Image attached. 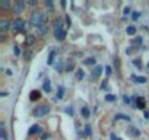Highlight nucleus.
Instances as JSON below:
<instances>
[{
    "mask_svg": "<svg viewBox=\"0 0 149 140\" xmlns=\"http://www.w3.org/2000/svg\"><path fill=\"white\" fill-rule=\"evenodd\" d=\"M29 24L34 25L35 28L42 26V13L41 12H32L29 16Z\"/></svg>",
    "mask_w": 149,
    "mask_h": 140,
    "instance_id": "nucleus-1",
    "label": "nucleus"
},
{
    "mask_svg": "<svg viewBox=\"0 0 149 140\" xmlns=\"http://www.w3.org/2000/svg\"><path fill=\"white\" fill-rule=\"evenodd\" d=\"M48 112H50V107L44 104V105H40V107L35 108L34 115H35V117H44V115H47Z\"/></svg>",
    "mask_w": 149,
    "mask_h": 140,
    "instance_id": "nucleus-2",
    "label": "nucleus"
},
{
    "mask_svg": "<svg viewBox=\"0 0 149 140\" xmlns=\"http://www.w3.org/2000/svg\"><path fill=\"white\" fill-rule=\"evenodd\" d=\"M25 29V22L22 21V19H15L13 22H12V31L13 32H21V31H24Z\"/></svg>",
    "mask_w": 149,
    "mask_h": 140,
    "instance_id": "nucleus-3",
    "label": "nucleus"
},
{
    "mask_svg": "<svg viewBox=\"0 0 149 140\" xmlns=\"http://www.w3.org/2000/svg\"><path fill=\"white\" fill-rule=\"evenodd\" d=\"M24 9H25V3L22 2V0H16V2L12 5V12H13V13H16V15L22 13V12H24Z\"/></svg>",
    "mask_w": 149,
    "mask_h": 140,
    "instance_id": "nucleus-4",
    "label": "nucleus"
},
{
    "mask_svg": "<svg viewBox=\"0 0 149 140\" xmlns=\"http://www.w3.org/2000/svg\"><path fill=\"white\" fill-rule=\"evenodd\" d=\"M9 29H12V22H9V21H6V19L0 21V31H2V34L8 32Z\"/></svg>",
    "mask_w": 149,
    "mask_h": 140,
    "instance_id": "nucleus-5",
    "label": "nucleus"
},
{
    "mask_svg": "<svg viewBox=\"0 0 149 140\" xmlns=\"http://www.w3.org/2000/svg\"><path fill=\"white\" fill-rule=\"evenodd\" d=\"M54 37H56V40L63 41V40L66 38V29H58V31H54Z\"/></svg>",
    "mask_w": 149,
    "mask_h": 140,
    "instance_id": "nucleus-6",
    "label": "nucleus"
},
{
    "mask_svg": "<svg viewBox=\"0 0 149 140\" xmlns=\"http://www.w3.org/2000/svg\"><path fill=\"white\" fill-rule=\"evenodd\" d=\"M102 73V66H95V69L92 70V79H98Z\"/></svg>",
    "mask_w": 149,
    "mask_h": 140,
    "instance_id": "nucleus-7",
    "label": "nucleus"
},
{
    "mask_svg": "<svg viewBox=\"0 0 149 140\" xmlns=\"http://www.w3.org/2000/svg\"><path fill=\"white\" fill-rule=\"evenodd\" d=\"M38 133H41V127H40L38 124L31 125V128L28 130V134H29V136H32V134H38Z\"/></svg>",
    "mask_w": 149,
    "mask_h": 140,
    "instance_id": "nucleus-8",
    "label": "nucleus"
},
{
    "mask_svg": "<svg viewBox=\"0 0 149 140\" xmlns=\"http://www.w3.org/2000/svg\"><path fill=\"white\" fill-rule=\"evenodd\" d=\"M58 29H63V21H61V18L54 19V31H58Z\"/></svg>",
    "mask_w": 149,
    "mask_h": 140,
    "instance_id": "nucleus-9",
    "label": "nucleus"
},
{
    "mask_svg": "<svg viewBox=\"0 0 149 140\" xmlns=\"http://www.w3.org/2000/svg\"><path fill=\"white\" fill-rule=\"evenodd\" d=\"M25 44H26L28 47L34 45V44H35V35H28L26 40H25Z\"/></svg>",
    "mask_w": 149,
    "mask_h": 140,
    "instance_id": "nucleus-10",
    "label": "nucleus"
},
{
    "mask_svg": "<svg viewBox=\"0 0 149 140\" xmlns=\"http://www.w3.org/2000/svg\"><path fill=\"white\" fill-rule=\"evenodd\" d=\"M136 107L139 110H145V98H136Z\"/></svg>",
    "mask_w": 149,
    "mask_h": 140,
    "instance_id": "nucleus-11",
    "label": "nucleus"
},
{
    "mask_svg": "<svg viewBox=\"0 0 149 140\" xmlns=\"http://www.w3.org/2000/svg\"><path fill=\"white\" fill-rule=\"evenodd\" d=\"M42 89H44L47 94L51 91V83H50V80H48V79H45V80L42 82Z\"/></svg>",
    "mask_w": 149,
    "mask_h": 140,
    "instance_id": "nucleus-12",
    "label": "nucleus"
},
{
    "mask_svg": "<svg viewBox=\"0 0 149 140\" xmlns=\"http://www.w3.org/2000/svg\"><path fill=\"white\" fill-rule=\"evenodd\" d=\"M40 96H41V95H40L38 91H32V92L29 94V99H31V101H37V99H40Z\"/></svg>",
    "mask_w": 149,
    "mask_h": 140,
    "instance_id": "nucleus-13",
    "label": "nucleus"
},
{
    "mask_svg": "<svg viewBox=\"0 0 149 140\" xmlns=\"http://www.w3.org/2000/svg\"><path fill=\"white\" fill-rule=\"evenodd\" d=\"M127 133L130 134V136H134V137H137L140 133H139V130L136 128V127H129V130H127Z\"/></svg>",
    "mask_w": 149,
    "mask_h": 140,
    "instance_id": "nucleus-14",
    "label": "nucleus"
},
{
    "mask_svg": "<svg viewBox=\"0 0 149 140\" xmlns=\"http://www.w3.org/2000/svg\"><path fill=\"white\" fill-rule=\"evenodd\" d=\"M0 131H2V140H8V134H6V127H5V123L0 124Z\"/></svg>",
    "mask_w": 149,
    "mask_h": 140,
    "instance_id": "nucleus-15",
    "label": "nucleus"
},
{
    "mask_svg": "<svg viewBox=\"0 0 149 140\" xmlns=\"http://www.w3.org/2000/svg\"><path fill=\"white\" fill-rule=\"evenodd\" d=\"M54 69L57 70V72H61V70H63V63H61L60 58H57V61L54 63Z\"/></svg>",
    "mask_w": 149,
    "mask_h": 140,
    "instance_id": "nucleus-16",
    "label": "nucleus"
},
{
    "mask_svg": "<svg viewBox=\"0 0 149 140\" xmlns=\"http://www.w3.org/2000/svg\"><path fill=\"white\" fill-rule=\"evenodd\" d=\"M132 79L133 80H136V83H146V78L145 76H132Z\"/></svg>",
    "mask_w": 149,
    "mask_h": 140,
    "instance_id": "nucleus-17",
    "label": "nucleus"
},
{
    "mask_svg": "<svg viewBox=\"0 0 149 140\" xmlns=\"http://www.w3.org/2000/svg\"><path fill=\"white\" fill-rule=\"evenodd\" d=\"M63 96H64V86H61V85H60V86L57 88V98H58V99H61Z\"/></svg>",
    "mask_w": 149,
    "mask_h": 140,
    "instance_id": "nucleus-18",
    "label": "nucleus"
},
{
    "mask_svg": "<svg viewBox=\"0 0 149 140\" xmlns=\"http://www.w3.org/2000/svg\"><path fill=\"white\" fill-rule=\"evenodd\" d=\"M35 31L40 34V35H42V34H47V25H42V26H38V28H35Z\"/></svg>",
    "mask_w": 149,
    "mask_h": 140,
    "instance_id": "nucleus-19",
    "label": "nucleus"
},
{
    "mask_svg": "<svg viewBox=\"0 0 149 140\" xmlns=\"http://www.w3.org/2000/svg\"><path fill=\"white\" fill-rule=\"evenodd\" d=\"M81 114H82V117H84V118H88V117H89V114H91V112H89V108H88V107H84V108L81 110Z\"/></svg>",
    "mask_w": 149,
    "mask_h": 140,
    "instance_id": "nucleus-20",
    "label": "nucleus"
},
{
    "mask_svg": "<svg viewBox=\"0 0 149 140\" xmlns=\"http://www.w3.org/2000/svg\"><path fill=\"white\" fill-rule=\"evenodd\" d=\"M10 8V2L9 0H3V2H0V9H9Z\"/></svg>",
    "mask_w": 149,
    "mask_h": 140,
    "instance_id": "nucleus-21",
    "label": "nucleus"
},
{
    "mask_svg": "<svg viewBox=\"0 0 149 140\" xmlns=\"http://www.w3.org/2000/svg\"><path fill=\"white\" fill-rule=\"evenodd\" d=\"M116 120H124V121H130V117L126 115V114H117L116 115Z\"/></svg>",
    "mask_w": 149,
    "mask_h": 140,
    "instance_id": "nucleus-22",
    "label": "nucleus"
},
{
    "mask_svg": "<svg viewBox=\"0 0 149 140\" xmlns=\"http://www.w3.org/2000/svg\"><path fill=\"white\" fill-rule=\"evenodd\" d=\"M54 55H56V53H54V51H50V55H48L47 64H54Z\"/></svg>",
    "mask_w": 149,
    "mask_h": 140,
    "instance_id": "nucleus-23",
    "label": "nucleus"
},
{
    "mask_svg": "<svg viewBox=\"0 0 149 140\" xmlns=\"http://www.w3.org/2000/svg\"><path fill=\"white\" fill-rule=\"evenodd\" d=\"M126 32H127L129 35H134V34H136V28H134V26H127V28H126Z\"/></svg>",
    "mask_w": 149,
    "mask_h": 140,
    "instance_id": "nucleus-24",
    "label": "nucleus"
},
{
    "mask_svg": "<svg viewBox=\"0 0 149 140\" xmlns=\"http://www.w3.org/2000/svg\"><path fill=\"white\" fill-rule=\"evenodd\" d=\"M94 63H95V58H94V57H89V58L84 60V64H86V66H91V64H94Z\"/></svg>",
    "mask_w": 149,
    "mask_h": 140,
    "instance_id": "nucleus-25",
    "label": "nucleus"
},
{
    "mask_svg": "<svg viewBox=\"0 0 149 140\" xmlns=\"http://www.w3.org/2000/svg\"><path fill=\"white\" fill-rule=\"evenodd\" d=\"M84 76H85L84 70H78V73H76V79H78V80H82V79H84Z\"/></svg>",
    "mask_w": 149,
    "mask_h": 140,
    "instance_id": "nucleus-26",
    "label": "nucleus"
},
{
    "mask_svg": "<svg viewBox=\"0 0 149 140\" xmlns=\"http://www.w3.org/2000/svg\"><path fill=\"white\" fill-rule=\"evenodd\" d=\"M73 67H74L73 61H72V60H69V63H67V66H66V72H70V70H73Z\"/></svg>",
    "mask_w": 149,
    "mask_h": 140,
    "instance_id": "nucleus-27",
    "label": "nucleus"
},
{
    "mask_svg": "<svg viewBox=\"0 0 149 140\" xmlns=\"http://www.w3.org/2000/svg\"><path fill=\"white\" fill-rule=\"evenodd\" d=\"M32 57V51H24V58L25 60H31Z\"/></svg>",
    "mask_w": 149,
    "mask_h": 140,
    "instance_id": "nucleus-28",
    "label": "nucleus"
},
{
    "mask_svg": "<svg viewBox=\"0 0 149 140\" xmlns=\"http://www.w3.org/2000/svg\"><path fill=\"white\" fill-rule=\"evenodd\" d=\"M105 101L107 102H114L116 101V96L114 95H105Z\"/></svg>",
    "mask_w": 149,
    "mask_h": 140,
    "instance_id": "nucleus-29",
    "label": "nucleus"
},
{
    "mask_svg": "<svg viewBox=\"0 0 149 140\" xmlns=\"http://www.w3.org/2000/svg\"><path fill=\"white\" fill-rule=\"evenodd\" d=\"M142 41H143V40H142V37H137V38H134V40H133V44H134V45H140V44H142Z\"/></svg>",
    "mask_w": 149,
    "mask_h": 140,
    "instance_id": "nucleus-30",
    "label": "nucleus"
},
{
    "mask_svg": "<svg viewBox=\"0 0 149 140\" xmlns=\"http://www.w3.org/2000/svg\"><path fill=\"white\" fill-rule=\"evenodd\" d=\"M44 5H45V6H47L50 10H53V8H54V6H53V2H50V0H45V2H44Z\"/></svg>",
    "mask_w": 149,
    "mask_h": 140,
    "instance_id": "nucleus-31",
    "label": "nucleus"
},
{
    "mask_svg": "<svg viewBox=\"0 0 149 140\" xmlns=\"http://www.w3.org/2000/svg\"><path fill=\"white\" fill-rule=\"evenodd\" d=\"M133 64H134V66H136V67H137V69H139V70H140V69H142V63H140V61H139V60H133Z\"/></svg>",
    "mask_w": 149,
    "mask_h": 140,
    "instance_id": "nucleus-32",
    "label": "nucleus"
},
{
    "mask_svg": "<svg viewBox=\"0 0 149 140\" xmlns=\"http://www.w3.org/2000/svg\"><path fill=\"white\" fill-rule=\"evenodd\" d=\"M91 133H92L91 131V125H85V134L86 136H91Z\"/></svg>",
    "mask_w": 149,
    "mask_h": 140,
    "instance_id": "nucleus-33",
    "label": "nucleus"
},
{
    "mask_svg": "<svg viewBox=\"0 0 149 140\" xmlns=\"http://www.w3.org/2000/svg\"><path fill=\"white\" fill-rule=\"evenodd\" d=\"M13 53H15V55H19V54H21V50H19V47H18V45H15V47H13Z\"/></svg>",
    "mask_w": 149,
    "mask_h": 140,
    "instance_id": "nucleus-34",
    "label": "nucleus"
},
{
    "mask_svg": "<svg viewBox=\"0 0 149 140\" xmlns=\"http://www.w3.org/2000/svg\"><path fill=\"white\" fill-rule=\"evenodd\" d=\"M139 16H140V13H139V12H133V15H132V18H133V21H136V19H139Z\"/></svg>",
    "mask_w": 149,
    "mask_h": 140,
    "instance_id": "nucleus-35",
    "label": "nucleus"
},
{
    "mask_svg": "<svg viewBox=\"0 0 149 140\" xmlns=\"http://www.w3.org/2000/svg\"><path fill=\"white\" fill-rule=\"evenodd\" d=\"M64 111H66L67 114H70V115H73V108H72V107H67V108H66Z\"/></svg>",
    "mask_w": 149,
    "mask_h": 140,
    "instance_id": "nucleus-36",
    "label": "nucleus"
},
{
    "mask_svg": "<svg viewBox=\"0 0 149 140\" xmlns=\"http://www.w3.org/2000/svg\"><path fill=\"white\" fill-rule=\"evenodd\" d=\"M66 25H67V26L72 25V19H70V16H66Z\"/></svg>",
    "mask_w": 149,
    "mask_h": 140,
    "instance_id": "nucleus-37",
    "label": "nucleus"
},
{
    "mask_svg": "<svg viewBox=\"0 0 149 140\" xmlns=\"http://www.w3.org/2000/svg\"><path fill=\"white\" fill-rule=\"evenodd\" d=\"M123 13H124V15H129V13H130V8H124Z\"/></svg>",
    "mask_w": 149,
    "mask_h": 140,
    "instance_id": "nucleus-38",
    "label": "nucleus"
},
{
    "mask_svg": "<svg viewBox=\"0 0 149 140\" xmlns=\"http://www.w3.org/2000/svg\"><path fill=\"white\" fill-rule=\"evenodd\" d=\"M123 101H124L126 104H130V101H132V99H130L129 96H124V98H123Z\"/></svg>",
    "mask_w": 149,
    "mask_h": 140,
    "instance_id": "nucleus-39",
    "label": "nucleus"
},
{
    "mask_svg": "<svg viewBox=\"0 0 149 140\" xmlns=\"http://www.w3.org/2000/svg\"><path fill=\"white\" fill-rule=\"evenodd\" d=\"M48 137H50V134H48V133H44V134H42V137H41V139H42V140H47V139H48Z\"/></svg>",
    "mask_w": 149,
    "mask_h": 140,
    "instance_id": "nucleus-40",
    "label": "nucleus"
},
{
    "mask_svg": "<svg viewBox=\"0 0 149 140\" xmlns=\"http://www.w3.org/2000/svg\"><path fill=\"white\" fill-rule=\"evenodd\" d=\"M28 5H31V6L37 5V0H29V2H28Z\"/></svg>",
    "mask_w": 149,
    "mask_h": 140,
    "instance_id": "nucleus-41",
    "label": "nucleus"
},
{
    "mask_svg": "<svg viewBox=\"0 0 149 140\" xmlns=\"http://www.w3.org/2000/svg\"><path fill=\"white\" fill-rule=\"evenodd\" d=\"M12 73H13V72H12L10 69H6V75H8V76H12Z\"/></svg>",
    "mask_w": 149,
    "mask_h": 140,
    "instance_id": "nucleus-42",
    "label": "nucleus"
},
{
    "mask_svg": "<svg viewBox=\"0 0 149 140\" xmlns=\"http://www.w3.org/2000/svg\"><path fill=\"white\" fill-rule=\"evenodd\" d=\"M110 137H111V140H118V139L116 137V134H114V133H111V134H110Z\"/></svg>",
    "mask_w": 149,
    "mask_h": 140,
    "instance_id": "nucleus-43",
    "label": "nucleus"
},
{
    "mask_svg": "<svg viewBox=\"0 0 149 140\" xmlns=\"http://www.w3.org/2000/svg\"><path fill=\"white\" fill-rule=\"evenodd\" d=\"M105 70H107V76H110L111 75V67H107Z\"/></svg>",
    "mask_w": 149,
    "mask_h": 140,
    "instance_id": "nucleus-44",
    "label": "nucleus"
},
{
    "mask_svg": "<svg viewBox=\"0 0 149 140\" xmlns=\"http://www.w3.org/2000/svg\"><path fill=\"white\" fill-rule=\"evenodd\" d=\"M105 88H107V82H102L101 83V89H105Z\"/></svg>",
    "mask_w": 149,
    "mask_h": 140,
    "instance_id": "nucleus-45",
    "label": "nucleus"
},
{
    "mask_svg": "<svg viewBox=\"0 0 149 140\" xmlns=\"http://www.w3.org/2000/svg\"><path fill=\"white\" fill-rule=\"evenodd\" d=\"M145 118H146V120L149 118V111H145Z\"/></svg>",
    "mask_w": 149,
    "mask_h": 140,
    "instance_id": "nucleus-46",
    "label": "nucleus"
},
{
    "mask_svg": "<svg viewBox=\"0 0 149 140\" xmlns=\"http://www.w3.org/2000/svg\"><path fill=\"white\" fill-rule=\"evenodd\" d=\"M148 69H149V63H148Z\"/></svg>",
    "mask_w": 149,
    "mask_h": 140,
    "instance_id": "nucleus-47",
    "label": "nucleus"
},
{
    "mask_svg": "<svg viewBox=\"0 0 149 140\" xmlns=\"http://www.w3.org/2000/svg\"><path fill=\"white\" fill-rule=\"evenodd\" d=\"M118 140H121V139H118Z\"/></svg>",
    "mask_w": 149,
    "mask_h": 140,
    "instance_id": "nucleus-48",
    "label": "nucleus"
}]
</instances>
